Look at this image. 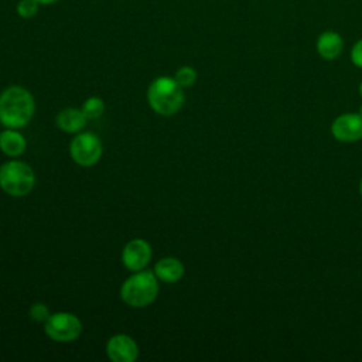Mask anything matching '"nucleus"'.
<instances>
[{
    "label": "nucleus",
    "instance_id": "nucleus-1",
    "mask_svg": "<svg viewBox=\"0 0 362 362\" xmlns=\"http://www.w3.org/2000/svg\"><path fill=\"white\" fill-rule=\"evenodd\" d=\"M35 102L30 90L13 85L0 93V123L10 129H21L30 123Z\"/></svg>",
    "mask_w": 362,
    "mask_h": 362
},
{
    "label": "nucleus",
    "instance_id": "nucleus-2",
    "mask_svg": "<svg viewBox=\"0 0 362 362\" xmlns=\"http://www.w3.org/2000/svg\"><path fill=\"white\" fill-rule=\"evenodd\" d=\"M182 86L171 76L156 78L147 89V102L160 116H173L184 105Z\"/></svg>",
    "mask_w": 362,
    "mask_h": 362
},
{
    "label": "nucleus",
    "instance_id": "nucleus-3",
    "mask_svg": "<svg viewBox=\"0 0 362 362\" xmlns=\"http://www.w3.org/2000/svg\"><path fill=\"white\" fill-rule=\"evenodd\" d=\"M158 296V279L153 270H139L130 274L120 287L123 303L133 308L150 305Z\"/></svg>",
    "mask_w": 362,
    "mask_h": 362
},
{
    "label": "nucleus",
    "instance_id": "nucleus-4",
    "mask_svg": "<svg viewBox=\"0 0 362 362\" xmlns=\"http://www.w3.org/2000/svg\"><path fill=\"white\" fill-rule=\"evenodd\" d=\"M35 184L33 168L20 160H10L0 167V188L11 197H25Z\"/></svg>",
    "mask_w": 362,
    "mask_h": 362
},
{
    "label": "nucleus",
    "instance_id": "nucleus-5",
    "mask_svg": "<svg viewBox=\"0 0 362 362\" xmlns=\"http://www.w3.org/2000/svg\"><path fill=\"white\" fill-rule=\"evenodd\" d=\"M44 331L55 342H72L82 334L81 320L68 311L52 313L44 324Z\"/></svg>",
    "mask_w": 362,
    "mask_h": 362
},
{
    "label": "nucleus",
    "instance_id": "nucleus-6",
    "mask_svg": "<svg viewBox=\"0 0 362 362\" xmlns=\"http://www.w3.org/2000/svg\"><path fill=\"white\" fill-rule=\"evenodd\" d=\"M69 156L78 165L92 167L102 156V141L92 132H79L69 143Z\"/></svg>",
    "mask_w": 362,
    "mask_h": 362
},
{
    "label": "nucleus",
    "instance_id": "nucleus-7",
    "mask_svg": "<svg viewBox=\"0 0 362 362\" xmlns=\"http://www.w3.org/2000/svg\"><path fill=\"white\" fill-rule=\"evenodd\" d=\"M331 134L341 143L362 140V115L359 112H346L337 116L331 123Z\"/></svg>",
    "mask_w": 362,
    "mask_h": 362
},
{
    "label": "nucleus",
    "instance_id": "nucleus-8",
    "mask_svg": "<svg viewBox=\"0 0 362 362\" xmlns=\"http://www.w3.org/2000/svg\"><path fill=\"white\" fill-rule=\"evenodd\" d=\"M153 250L147 240L136 238L129 240L122 250V263L130 272L143 270L151 260Z\"/></svg>",
    "mask_w": 362,
    "mask_h": 362
},
{
    "label": "nucleus",
    "instance_id": "nucleus-9",
    "mask_svg": "<svg viewBox=\"0 0 362 362\" xmlns=\"http://www.w3.org/2000/svg\"><path fill=\"white\" fill-rule=\"evenodd\" d=\"M106 355L113 362H134L139 358V346L127 334H116L106 342Z\"/></svg>",
    "mask_w": 362,
    "mask_h": 362
},
{
    "label": "nucleus",
    "instance_id": "nucleus-10",
    "mask_svg": "<svg viewBox=\"0 0 362 362\" xmlns=\"http://www.w3.org/2000/svg\"><path fill=\"white\" fill-rule=\"evenodd\" d=\"M315 48L318 55L325 61L337 59L344 49V40L337 31H322L315 42Z\"/></svg>",
    "mask_w": 362,
    "mask_h": 362
},
{
    "label": "nucleus",
    "instance_id": "nucleus-11",
    "mask_svg": "<svg viewBox=\"0 0 362 362\" xmlns=\"http://www.w3.org/2000/svg\"><path fill=\"white\" fill-rule=\"evenodd\" d=\"M156 277L164 283H175L182 279L185 267L177 257H163L156 262L153 269Z\"/></svg>",
    "mask_w": 362,
    "mask_h": 362
},
{
    "label": "nucleus",
    "instance_id": "nucleus-12",
    "mask_svg": "<svg viewBox=\"0 0 362 362\" xmlns=\"http://www.w3.org/2000/svg\"><path fill=\"white\" fill-rule=\"evenodd\" d=\"M86 122L88 119L82 109L76 107H65L55 117L57 127L66 133H79L85 127Z\"/></svg>",
    "mask_w": 362,
    "mask_h": 362
},
{
    "label": "nucleus",
    "instance_id": "nucleus-13",
    "mask_svg": "<svg viewBox=\"0 0 362 362\" xmlns=\"http://www.w3.org/2000/svg\"><path fill=\"white\" fill-rule=\"evenodd\" d=\"M27 140L18 129L7 127L0 133V150L8 157H18L25 151Z\"/></svg>",
    "mask_w": 362,
    "mask_h": 362
},
{
    "label": "nucleus",
    "instance_id": "nucleus-14",
    "mask_svg": "<svg viewBox=\"0 0 362 362\" xmlns=\"http://www.w3.org/2000/svg\"><path fill=\"white\" fill-rule=\"evenodd\" d=\"M81 109L88 120H96L105 112V102L99 96H90L83 102Z\"/></svg>",
    "mask_w": 362,
    "mask_h": 362
},
{
    "label": "nucleus",
    "instance_id": "nucleus-15",
    "mask_svg": "<svg viewBox=\"0 0 362 362\" xmlns=\"http://www.w3.org/2000/svg\"><path fill=\"white\" fill-rule=\"evenodd\" d=\"M175 81L182 86V88H189L195 83L197 81V71L192 66H181L175 75H174Z\"/></svg>",
    "mask_w": 362,
    "mask_h": 362
},
{
    "label": "nucleus",
    "instance_id": "nucleus-16",
    "mask_svg": "<svg viewBox=\"0 0 362 362\" xmlns=\"http://www.w3.org/2000/svg\"><path fill=\"white\" fill-rule=\"evenodd\" d=\"M28 315L34 322L38 324H45L47 320L51 315V311L48 308V305H45L44 303H34L30 310H28Z\"/></svg>",
    "mask_w": 362,
    "mask_h": 362
},
{
    "label": "nucleus",
    "instance_id": "nucleus-17",
    "mask_svg": "<svg viewBox=\"0 0 362 362\" xmlns=\"http://www.w3.org/2000/svg\"><path fill=\"white\" fill-rule=\"evenodd\" d=\"M38 7V0H20L17 4V13L23 18H31L37 14Z\"/></svg>",
    "mask_w": 362,
    "mask_h": 362
},
{
    "label": "nucleus",
    "instance_id": "nucleus-18",
    "mask_svg": "<svg viewBox=\"0 0 362 362\" xmlns=\"http://www.w3.org/2000/svg\"><path fill=\"white\" fill-rule=\"evenodd\" d=\"M351 61L356 68L362 69V38H359L351 49Z\"/></svg>",
    "mask_w": 362,
    "mask_h": 362
},
{
    "label": "nucleus",
    "instance_id": "nucleus-19",
    "mask_svg": "<svg viewBox=\"0 0 362 362\" xmlns=\"http://www.w3.org/2000/svg\"><path fill=\"white\" fill-rule=\"evenodd\" d=\"M55 1H58V0H38L40 4H52Z\"/></svg>",
    "mask_w": 362,
    "mask_h": 362
},
{
    "label": "nucleus",
    "instance_id": "nucleus-20",
    "mask_svg": "<svg viewBox=\"0 0 362 362\" xmlns=\"http://www.w3.org/2000/svg\"><path fill=\"white\" fill-rule=\"evenodd\" d=\"M358 191H359V195L362 198V178L359 180V185H358Z\"/></svg>",
    "mask_w": 362,
    "mask_h": 362
},
{
    "label": "nucleus",
    "instance_id": "nucleus-21",
    "mask_svg": "<svg viewBox=\"0 0 362 362\" xmlns=\"http://www.w3.org/2000/svg\"><path fill=\"white\" fill-rule=\"evenodd\" d=\"M358 93H359V96L362 98V82H361L359 86H358Z\"/></svg>",
    "mask_w": 362,
    "mask_h": 362
},
{
    "label": "nucleus",
    "instance_id": "nucleus-22",
    "mask_svg": "<svg viewBox=\"0 0 362 362\" xmlns=\"http://www.w3.org/2000/svg\"><path fill=\"white\" fill-rule=\"evenodd\" d=\"M358 112H359V113H361V115H362V105H361V106H359V110H358Z\"/></svg>",
    "mask_w": 362,
    "mask_h": 362
}]
</instances>
